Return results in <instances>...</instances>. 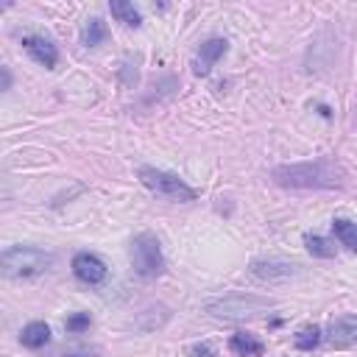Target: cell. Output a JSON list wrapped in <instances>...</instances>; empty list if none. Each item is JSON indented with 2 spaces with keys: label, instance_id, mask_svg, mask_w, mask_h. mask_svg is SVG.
Wrapping results in <instances>:
<instances>
[{
  "label": "cell",
  "instance_id": "cell-1",
  "mask_svg": "<svg viewBox=\"0 0 357 357\" xmlns=\"http://www.w3.org/2000/svg\"><path fill=\"white\" fill-rule=\"evenodd\" d=\"M271 179L288 190H340L346 184V171L332 157H318L313 162L279 165L271 171Z\"/></svg>",
  "mask_w": 357,
  "mask_h": 357
},
{
  "label": "cell",
  "instance_id": "cell-2",
  "mask_svg": "<svg viewBox=\"0 0 357 357\" xmlns=\"http://www.w3.org/2000/svg\"><path fill=\"white\" fill-rule=\"evenodd\" d=\"M268 310H273V299L254 296V293H229V296L204 302V313L221 321H251L265 316Z\"/></svg>",
  "mask_w": 357,
  "mask_h": 357
},
{
  "label": "cell",
  "instance_id": "cell-3",
  "mask_svg": "<svg viewBox=\"0 0 357 357\" xmlns=\"http://www.w3.org/2000/svg\"><path fill=\"white\" fill-rule=\"evenodd\" d=\"M56 262V257L45 249L37 246H12L0 257V268L9 279H28V276H39L45 273L50 265Z\"/></svg>",
  "mask_w": 357,
  "mask_h": 357
},
{
  "label": "cell",
  "instance_id": "cell-4",
  "mask_svg": "<svg viewBox=\"0 0 357 357\" xmlns=\"http://www.w3.org/2000/svg\"><path fill=\"white\" fill-rule=\"evenodd\" d=\"M139 182L146 184L151 193L168 198V201H179V204H187V201H195V190L190 184H184L179 176L168 173V171H160V168H139L137 171Z\"/></svg>",
  "mask_w": 357,
  "mask_h": 357
},
{
  "label": "cell",
  "instance_id": "cell-5",
  "mask_svg": "<svg viewBox=\"0 0 357 357\" xmlns=\"http://www.w3.org/2000/svg\"><path fill=\"white\" fill-rule=\"evenodd\" d=\"M131 262H134L137 276H142V279H154L165 271V257H162L160 240L151 232H142L131 240Z\"/></svg>",
  "mask_w": 357,
  "mask_h": 357
},
{
  "label": "cell",
  "instance_id": "cell-6",
  "mask_svg": "<svg viewBox=\"0 0 357 357\" xmlns=\"http://www.w3.org/2000/svg\"><path fill=\"white\" fill-rule=\"evenodd\" d=\"M251 276L262 279V282H288L293 276L302 273V265L299 262H291V260H279V257H271V260H254L249 265Z\"/></svg>",
  "mask_w": 357,
  "mask_h": 357
},
{
  "label": "cell",
  "instance_id": "cell-7",
  "mask_svg": "<svg viewBox=\"0 0 357 357\" xmlns=\"http://www.w3.org/2000/svg\"><path fill=\"white\" fill-rule=\"evenodd\" d=\"M73 273H76V279L84 282V284H101V282L106 279L109 268H106V262H104L98 254L79 251V254L73 257Z\"/></svg>",
  "mask_w": 357,
  "mask_h": 357
},
{
  "label": "cell",
  "instance_id": "cell-8",
  "mask_svg": "<svg viewBox=\"0 0 357 357\" xmlns=\"http://www.w3.org/2000/svg\"><path fill=\"white\" fill-rule=\"evenodd\" d=\"M226 50H229V42L221 39V37H212V39L201 42V48H198V53H195V61H193L195 76H206L209 70L218 64V59H224Z\"/></svg>",
  "mask_w": 357,
  "mask_h": 357
},
{
  "label": "cell",
  "instance_id": "cell-9",
  "mask_svg": "<svg viewBox=\"0 0 357 357\" xmlns=\"http://www.w3.org/2000/svg\"><path fill=\"white\" fill-rule=\"evenodd\" d=\"M23 48H26V53H28L37 64H42V67H48V70H53V67H56V61H59V50H56V45H53L50 39H45V37L28 34V37H23Z\"/></svg>",
  "mask_w": 357,
  "mask_h": 357
},
{
  "label": "cell",
  "instance_id": "cell-10",
  "mask_svg": "<svg viewBox=\"0 0 357 357\" xmlns=\"http://www.w3.org/2000/svg\"><path fill=\"white\" fill-rule=\"evenodd\" d=\"M329 343L338 349L357 343V316H338L329 324Z\"/></svg>",
  "mask_w": 357,
  "mask_h": 357
},
{
  "label": "cell",
  "instance_id": "cell-11",
  "mask_svg": "<svg viewBox=\"0 0 357 357\" xmlns=\"http://www.w3.org/2000/svg\"><path fill=\"white\" fill-rule=\"evenodd\" d=\"M20 343L26 349H42L50 343V327L45 321H31L23 332H20Z\"/></svg>",
  "mask_w": 357,
  "mask_h": 357
},
{
  "label": "cell",
  "instance_id": "cell-12",
  "mask_svg": "<svg viewBox=\"0 0 357 357\" xmlns=\"http://www.w3.org/2000/svg\"><path fill=\"white\" fill-rule=\"evenodd\" d=\"M229 349H232L235 354H240V357H260V354L265 351V343H262L260 338L249 335V332H238V335H232Z\"/></svg>",
  "mask_w": 357,
  "mask_h": 357
},
{
  "label": "cell",
  "instance_id": "cell-13",
  "mask_svg": "<svg viewBox=\"0 0 357 357\" xmlns=\"http://www.w3.org/2000/svg\"><path fill=\"white\" fill-rule=\"evenodd\" d=\"M109 12H112V17H117V20H120L123 26H128V28H139V26H142L139 9H134V3H128V0H112Z\"/></svg>",
  "mask_w": 357,
  "mask_h": 357
},
{
  "label": "cell",
  "instance_id": "cell-14",
  "mask_svg": "<svg viewBox=\"0 0 357 357\" xmlns=\"http://www.w3.org/2000/svg\"><path fill=\"white\" fill-rule=\"evenodd\" d=\"M106 37H109V28H106V23L101 17L87 20L84 28H81V45L84 48H98L101 42H106Z\"/></svg>",
  "mask_w": 357,
  "mask_h": 357
},
{
  "label": "cell",
  "instance_id": "cell-15",
  "mask_svg": "<svg viewBox=\"0 0 357 357\" xmlns=\"http://www.w3.org/2000/svg\"><path fill=\"white\" fill-rule=\"evenodd\" d=\"M332 232H335V238H338L343 246H349L351 251H357V224H354V221L338 218V221H332Z\"/></svg>",
  "mask_w": 357,
  "mask_h": 357
},
{
  "label": "cell",
  "instance_id": "cell-16",
  "mask_svg": "<svg viewBox=\"0 0 357 357\" xmlns=\"http://www.w3.org/2000/svg\"><path fill=\"white\" fill-rule=\"evenodd\" d=\"M318 343H321V329H318V327H305V329H299V335H296V349H299V351H313Z\"/></svg>",
  "mask_w": 357,
  "mask_h": 357
},
{
  "label": "cell",
  "instance_id": "cell-17",
  "mask_svg": "<svg viewBox=\"0 0 357 357\" xmlns=\"http://www.w3.org/2000/svg\"><path fill=\"white\" fill-rule=\"evenodd\" d=\"M305 240H307V249H310L313 257H321V260L335 257V246H332L329 240H324V238H318V235H307Z\"/></svg>",
  "mask_w": 357,
  "mask_h": 357
},
{
  "label": "cell",
  "instance_id": "cell-18",
  "mask_svg": "<svg viewBox=\"0 0 357 357\" xmlns=\"http://www.w3.org/2000/svg\"><path fill=\"white\" fill-rule=\"evenodd\" d=\"M93 327V316L90 313H73L67 321H64V329L67 332H73V335H79V332H87Z\"/></svg>",
  "mask_w": 357,
  "mask_h": 357
},
{
  "label": "cell",
  "instance_id": "cell-19",
  "mask_svg": "<svg viewBox=\"0 0 357 357\" xmlns=\"http://www.w3.org/2000/svg\"><path fill=\"white\" fill-rule=\"evenodd\" d=\"M187 357H215V346L212 343H193L187 349Z\"/></svg>",
  "mask_w": 357,
  "mask_h": 357
},
{
  "label": "cell",
  "instance_id": "cell-20",
  "mask_svg": "<svg viewBox=\"0 0 357 357\" xmlns=\"http://www.w3.org/2000/svg\"><path fill=\"white\" fill-rule=\"evenodd\" d=\"M59 357H98L95 349H70V351H61Z\"/></svg>",
  "mask_w": 357,
  "mask_h": 357
},
{
  "label": "cell",
  "instance_id": "cell-21",
  "mask_svg": "<svg viewBox=\"0 0 357 357\" xmlns=\"http://www.w3.org/2000/svg\"><path fill=\"white\" fill-rule=\"evenodd\" d=\"M12 87V73H9V67H3V90Z\"/></svg>",
  "mask_w": 357,
  "mask_h": 357
}]
</instances>
